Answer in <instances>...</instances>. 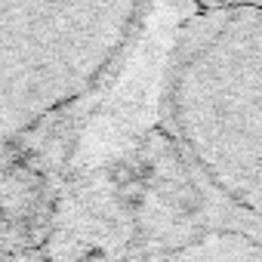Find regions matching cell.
<instances>
[{"label":"cell","instance_id":"6da1fadb","mask_svg":"<svg viewBox=\"0 0 262 262\" xmlns=\"http://www.w3.org/2000/svg\"><path fill=\"white\" fill-rule=\"evenodd\" d=\"M148 16L145 4H0V247L47 241L59 173Z\"/></svg>","mask_w":262,"mask_h":262},{"label":"cell","instance_id":"7a4b0ae2","mask_svg":"<svg viewBox=\"0 0 262 262\" xmlns=\"http://www.w3.org/2000/svg\"><path fill=\"white\" fill-rule=\"evenodd\" d=\"M155 129L204 201L262 241V7L185 10Z\"/></svg>","mask_w":262,"mask_h":262},{"label":"cell","instance_id":"3957f363","mask_svg":"<svg viewBox=\"0 0 262 262\" xmlns=\"http://www.w3.org/2000/svg\"><path fill=\"white\" fill-rule=\"evenodd\" d=\"M126 185V231L114 262H262V241L219 216L151 126Z\"/></svg>","mask_w":262,"mask_h":262},{"label":"cell","instance_id":"277c9868","mask_svg":"<svg viewBox=\"0 0 262 262\" xmlns=\"http://www.w3.org/2000/svg\"><path fill=\"white\" fill-rule=\"evenodd\" d=\"M28 250L31 247H0V262H31L28 259Z\"/></svg>","mask_w":262,"mask_h":262}]
</instances>
